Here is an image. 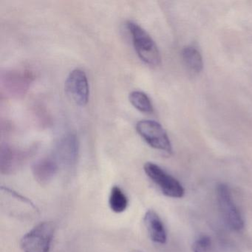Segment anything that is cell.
I'll use <instances>...</instances> for the list:
<instances>
[{
  "label": "cell",
  "instance_id": "obj_6",
  "mask_svg": "<svg viewBox=\"0 0 252 252\" xmlns=\"http://www.w3.org/2000/svg\"><path fill=\"white\" fill-rule=\"evenodd\" d=\"M65 91L69 98L77 105L84 107L90 97V86L86 73L81 69H74L65 81Z\"/></svg>",
  "mask_w": 252,
  "mask_h": 252
},
{
  "label": "cell",
  "instance_id": "obj_15",
  "mask_svg": "<svg viewBox=\"0 0 252 252\" xmlns=\"http://www.w3.org/2000/svg\"><path fill=\"white\" fill-rule=\"evenodd\" d=\"M211 247V239L207 236L199 237L192 245L193 252H207Z\"/></svg>",
  "mask_w": 252,
  "mask_h": 252
},
{
  "label": "cell",
  "instance_id": "obj_2",
  "mask_svg": "<svg viewBox=\"0 0 252 252\" xmlns=\"http://www.w3.org/2000/svg\"><path fill=\"white\" fill-rule=\"evenodd\" d=\"M55 232L54 222H41L23 236L20 246L24 252H49Z\"/></svg>",
  "mask_w": 252,
  "mask_h": 252
},
{
  "label": "cell",
  "instance_id": "obj_7",
  "mask_svg": "<svg viewBox=\"0 0 252 252\" xmlns=\"http://www.w3.org/2000/svg\"><path fill=\"white\" fill-rule=\"evenodd\" d=\"M33 150H24L5 144L0 151V170L3 175H11L21 169L33 155Z\"/></svg>",
  "mask_w": 252,
  "mask_h": 252
},
{
  "label": "cell",
  "instance_id": "obj_10",
  "mask_svg": "<svg viewBox=\"0 0 252 252\" xmlns=\"http://www.w3.org/2000/svg\"><path fill=\"white\" fill-rule=\"evenodd\" d=\"M144 221L151 240L155 243L164 244L167 236L164 225L158 215L154 210H148L144 215Z\"/></svg>",
  "mask_w": 252,
  "mask_h": 252
},
{
  "label": "cell",
  "instance_id": "obj_1",
  "mask_svg": "<svg viewBox=\"0 0 252 252\" xmlns=\"http://www.w3.org/2000/svg\"><path fill=\"white\" fill-rule=\"evenodd\" d=\"M126 27L130 33L134 48L139 58L149 65H159L161 61L160 51L151 36L134 22L128 21Z\"/></svg>",
  "mask_w": 252,
  "mask_h": 252
},
{
  "label": "cell",
  "instance_id": "obj_11",
  "mask_svg": "<svg viewBox=\"0 0 252 252\" xmlns=\"http://www.w3.org/2000/svg\"><path fill=\"white\" fill-rule=\"evenodd\" d=\"M182 58L187 70L191 73L197 74L203 70V57L197 48L186 47L182 51Z\"/></svg>",
  "mask_w": 252,
  "mask_h": 252
},
{
  "label": "cell",
  "instance_id": "obj_12",
  "mask_svg": "<svg viewBox=\"0 0 252 252\" xmlns=\"http://www.w3.org/2000/svg\"><path fill=\"white\" fill-rule=\"evenodd\" d=\"M5 88L6 92L13 95H20L24 94L29 85L27 76L17 72L7 73L5 75Z\"/></svg>",
  "mask_w": 252,
  "mask_h": 252
},
{
  "label": "cell",
  "instance_id": "obj_13",
  "mask_svg": "<svg viewBox=\"0 0 252 252\" xmlns=\"http://www.w3.org/2000/svg\"><path fill=\"white\" fill-rule=\"evenodd\" d=\"M129 100L132 105L141 113H151L153 106L148 95L142 91H135L129 94Z\"/></svg>",
  "mask_w": 252,
  "mask_h": 252
},
{
  "label": "cell",
  "instance_id": "obj_8",
  "mask_svg": "<svg viewBox=\"0 0 252 252\" xmlns=\"http://www.w3.org/2000/svg\"><path fill=\"white\" fill-rule=\"evenodd\" d=\"M79 151L77 137L73 134H67L59 141L54 152V156L59 165L64 168H70L76 164Z\"/></svg>",
  "mask_w": 252,
  "mask_h": 252
},
{
  "label": "cell",
  "instance_id": "obj_3",
  "mask_svg": "<svg viewBox=\"0 0 252 252\" xmlns=\"http://www.w3.org/2000/svg\"><path fill=\"white\" fill-rule=\"evenodd\" d=\"M217 200L220 212L227 226L233 231H240L244 226V221L238 208L233 200L228 186L220 184L217 187Z\"/></svg>",
  "mask_w": 252,
  "mask_h": 252
},
{
  "label": "cell",
  "instance_id": "obj_9",
  "mask_svg": "<svg viewBox=\"0 0 252 252\" xmlns=\"http://www.w3.org/2000/svg\"><path fill=\"white\" fill-rule=\"evenodd\" d=\"M60 165L54 157H45L36 160L32 166L35 180L41 185L51 182L59 171Z\"/></svg>",
  "mask_w": 252,
  "mask_h": 252
},
{
  "label": "cell",
  "instance_id": "obj_14",
  "mask_svg": "<svg viewBox=\"0 0 252 252\" xmlns=\"http://www.w3.org/2000/svg\"><path fill=\"white\" fill-rule=\"evenodd\" d=\"M109 204L112 211L116 213H122L127 208V197L119 187L115 186L112 188L110 199H109Z\"/></svg>",
  "mask_w": 252,
  "mask_h": 252
},
{
  "label": "cell",
  "instance_id": "obj_5",
  "mask_svg": "<svg viewBox=\"0 0 252 252\" xmlns=\"http://www.w3.org/2000/svg\"><path fill=\"white\" fill-rule=\"evenodd\" d=\"M144 172L159 187L163 194L172 198H181L184 195V189L181 183L156 163L147 162Z\"/></svg>",
  "mask_w": 252,
  "mask_h": 252
},
{
  "label": "cell",
  "instance_id": "obj_4",
  "mask_svg": "<svg viewBox=\"0 0 252 252\" xmlns=\"http://www.w3.org/2000/svg\"><path fill=\"white\" fill-rule=\"evenodd\" d=\"M136 130L147 144L156 150L171 154L172 144L166 130L156 121L141 120L136 124Z\"/></svg>",
  "mask_w": 252,
  "mask_h": 252
}]
</instances>
